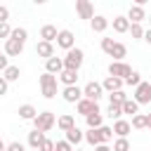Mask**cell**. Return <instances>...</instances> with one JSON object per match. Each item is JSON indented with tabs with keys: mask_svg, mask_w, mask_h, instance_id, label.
I'll return each instance as SVG.
<instances>
[{
	"mask_svg": "<svg viewBox=\"0 0 151 151\" xmlns=\"http://www.w3.org/2000/svg\"><path fill=\"white\" fill-rule=\"evenodd\" d=\"M38 83H40V92H42V97L45 99H54L57 97V90H59V80H57V76L54 73H42L40 78H38Z\"/></svg>",
	"mask_w": 151,
	"mask_h": 151,
	"instance_id": "6da1fadb",
	"label": "cell"
},
{
	"mask_svg": "<svg viewBox=\"0 0 151 151\" xmlns=\"http://www.w3.org/2000/svg\"><path fill=\"white\" fill-rule=\"evenodd\" d=\"M61 59H64V68L80 71V66L85 61V52L80 47H71V50H66V57H61Z\"/></svg>",
	"mask_w": 151,
	"mask_h": 151,
	"instance_id": "7a4b0ae2",
	"label": "cell"
},
{
	"mask_svg": "<svg viewBox=\"0 0 151 151\" xmlns=\"http://www.w3.org/2000/svg\"><path fill=\"white\" fill-rule=\"evenodd\" d=\"M54 125H57V116H54L52 111H40V113H35V118H33V127L40 130V132H50Z\"/></svg>",
	"mask_w": 151,
	"mask_h": 151,
	"instance_id": "3957f363",
	"label": "cell"
},
{
	"mask_svg": "<svg viewBox=\"0 0 151 151\" xmlns=\"http://www.w3.org/2000/svg\"><path fill=\"white\" fill-rule=\"evenodd\" d=\"M132 99L142 106V104H151V83H139L137 87H134V94H132Z\"/></svg>",
	"mask_w": 151,
	"mask_h": 151,
	"instance_id": "277c9868",
	"label": "cell"
},
{
	"mask_svg": "<svg viewBox=\"0 0 151 151\" xmlns=\"http://www.w3.org/2000/svg\"><path fill=\"white\" fill-rule=\"evenodd\" d=\"M83 97H87V99H92V101H99V99L104 97V87H101V83L90 80V83L83 87Z\"/></svg>",
	"mask_w": 151,
	"mask_h": 151,
	"instance_id": "5b68a950",
	"label": "cell"
},
{
	"mask_svg": "<svg viewBox=\"0 0 151 151\" xmlns=\"http://www.w3.org/2000/svg\"><path fill=\"white\" fill-rule=\"evenodd\" d=\"M57 47H61V50H71V47H76V35H73V31H68V28H64V31H59L57 33Z\"/></svg>",
	"mask_w": 151,
	"mask_h": 151,
	"instance_id": "8992f818",
	"label": "cell"
},
{
	"mask_svg": "<svg viewBox=\"0 0 151 151\" xmlns=\"http://www.w3.org/2000/svg\"><path fill=\"white\" fill-rule=\"evenodd\" d=\"M132 73V66L130 64H125V61H111L109 64V76H116V78H127Z\"/></svg>",
	"mask_w": 151,
	"mask_h": 151,
	"instance_id": "52a82bcc",
	"label": "cell"
},
{
	"mask_svg": "<svg viewBox=\"0 0 151 151\" xmlns=\"http://www.w3.org/2000/svg\"><path fill=\"white\" fill-rule=\"evenodd\" d=\"M76 14H78V19L90 21V19L94 17V7H92V2H90V0H76Z\"/></svg>",
	"mask_w": 151,
	"mask_h": 151,
	"instance_id": "ba28073f",
	"label": "cell"
},
{
	"mask_svg": "<svg viewBox=\"0 0 151 151\" xmlns=\"http://www.w3.org/2000/svg\"><path fill=\"white\" fill-rule=\"evenodd\" d=\"M61 97H64V101H68V104H76L78 99H83V87H78V85H64V90H61Z\"/></svg>",
	"mask_w": 151,
	"mask_h": 151,
	"instance_id": "9c48e42d",
	"label": "cell"
},
{
	"mask_svg": "<svg viewBox=\"0 0 151 151\" xmlns=\"http://www.w3.org/2000/svg\"><path fill=\"white\" fill-rule=\"evenodd\" d=\"M125 17L130 19V24H142V21L146 19V9H144L142 5H130V9H127Z\"/></svg>",
	"mask_w": 151,
	"mask_h": 151,
	"instance_id": "30bf717a",
	"label": "cell"
},
{
	"mask_svg": "<svg viewBox=\"0 0 151 151\" xmlns=\"http://www.w3.org/2000/svg\"><path fill=\"white\" fill-rule=\"evenodd\" d=\"M94 109H99V104L92 101V99H87V97H83V99L76 101V111H78L80 116H87V113H92Z\"/></svg>",
	"mask_w": 151,
	"mask_h": 151,
	"instance_id": "8fae6325",
	"label": "cell"
},
{
	"mask_svg": "<svg viewBox=\"0 0 151 151\" xmlns=\"http://www.w3.org/2000/svg\"><path fill=\"white\" fill-rule=\"evenodd\" d=\"M21 52H24V42H19L14 38H7L5 40V54L7 57H19Z\"/></svg>",
	"mask_w": 151,
	"mask_h": 151,
	"instance_id": "7c38bea8",
	"label": "cell"
},
{
	"mask_svg": "<svg viewBox=\"0 0 151 151\" xmlns=\"http://www.w3.org/2000/svg\"><path fill=\"white\" fill-rule=\"evenodd\" d=\"M61 68H64V59H61V57H54V54H52L50 59H45V71H47V73L59 76Z\"/></svg>",
	"mask_w": 151,
	"mask_h": 151,
	"instance_id": "4fadbf2b",
	"label": "cell"
},
{
	"mask_svg": "<svg viewBox=\"0 0 151 151\" xmlns=\"http://www.w3.org/2000/svg\"><path fill=\"white\" fill-rule=\"evenodd\" d=\"M57 80L61 85H78V71L73 68H61V73L57 76Z\"/></svg>",
	"mask_w": 151,
	"mask_h": 151,
	"instance_id": "5bb4252c",
	"label": "cell"
},
{
	"mask_svg": "<svg viewBox=\"0 0 151 151\" xmlns=\"http://www.w3.org/2000/svg\"><path fill=\"white\" fill-rule=\"evenodd\" d=\"M130 132H132V125H130V120H123V118L113 120V134H116V137H127Z\"/></svg>",
	"mask_w": 151,
	"mask_h": 151,
	"instance_id": "9a60e30c",
	"label": "cell"
},
{
	"mask_svg": "<svg viewBox=\"0 0 151 151\" xmlns=\"http://www.w3.org/2000/svg\"><path fill=\"white\" fill-rule=\"evenodd\" d=\"M83 139H85V132H83L78 125H73L71 130H66V142H68L71 146H78Z\"/></svg>",
	"mask_w": 151,
	"mask_h": 151,
	"instance_id": "2e32d148",
	"label": "cell"
},
{
	"mask_svg": "<svg viewBox=\"0 0 151 151\" xmlns=\"http://www.w3.org/2000/svg\"><path fill=\"white\" fill-rule=\"evenodd\" d=\"M35 54H38V57H42V59H50V57L54 54V42L40 40V42L35 45Z\"/></svg>",
	"mask_w": 151,
	"mask_h": 151,
	"instance_id": "e0dca14e",
	"label": "cell"
},
{
	"mask_svg": "<svg viewBox=\"0 0 151 151\" xmlns=\"http://www.w3.org/2000/svg\"><path fill=\"white\" fill-rule=\"evenodd\" d=\"M123 78H116V76H106L104 78V83H101V87H104V92H113V90H123Z\"/></svg>",
	"mask_w": 151,
	"mask_h": 151,
	"instance_id": "ac0fdd59",
	"label": "cell"
},
{
	"mask_svg": "<svg viewBox=\"0 0 151 151\" xmlns=\"http://www.w3.org/2000/svg\"><path fill=\"white\" fill-rule=\"evenodd\" d=\"M90 26H92V31H94V33H104V31L109 28V19H106V17H101V14H94V17L90 19Z\"/></svg>",
	"mask_w": 151,
	"mask_h": 151,
	"instance_id": "d6986e66",
	"label": "cell"
},
{
	"mask_svg": "<svg viewBox=\"0 0 151 151\" xmlns=\"http://www.w3.org/2000/svg\"><path fill=\"white\" fill-rule=\"evenodd\" d=\"M85 123H87V127H101V125H104L101 109H94L92 113H87V116H85Z\"/></svg>",
	"mask_w": 151,
	"mask_h": 151,
	"instance_id": "ffe728a7",
	"label": "cell"
},
{
	"mask_svg": "<svg viewBox=\"0 0 151 151\" xmlns=\"http://www.w3.org/2000/svg\"><path fill=\"white\" fill-rule=\"evenodd\" d=\"M85 142H87L90 146L104 144V139H101V132H99V127H87V132H85Z\"/></svg>",
	"mask_w": 151,
	"mask_h": 151,
	"instance_id": "44dd1931",
	"label": "cell"
},
{
	"mask_svg": "<svg viewBox=\"0 0 151 151\" xmlns=\"http://www.w3.org/2000/svg\"><path fill=\"white\" fill-rule=\"evenodd\" d=\"M109 57H113V61H123V59L127 57V47H125L123 42H118V40H116V42H113V47H111V54H109Z\"/></svg>",
	"mask_w": 151,
	"mask_h": 151,
	"instance_id": "7402d4cb",
	"label": "cell"
},
{
	"mask_svg": "<svg viewBox=\"0 0 151 151\" xmlns=\"http://www.w3.org/2000/svg\"><path fill=\"white\" fill-rule=\"evenodd\" d=\"M17 113H19V118H21V120H33V118H35V113H38V109H35L33 104H21Z\"/></svg>",
	"mask_w": 151,
	"mask_h": 151,
	"instance_id": "603a6c76",
	"label": "cell"
},
{
	"mask_svg": "<svg viewBox=\"0 0 151 151\" xmlns=\"http://www.w3.org/2000/svg\"><path fill=\"white\" fill-rule=\"evenodd\" d=\"M57 33H59V31H57V26H52V24H45V26L40 28V38L47 40V42H54V40H57Z\"/></svg>",
	"mask_w": 151,
	"mask_h": 151,
	"instance_id": "cb8c5ba5",
	"label": "cell"
},
{
	"mask_svg": "<svg viewBox=\"0 0 151 151\" xmlns=\"http://www.w3.org/2000/svg\"><path fill=\"white\" fill-rule=\"evenodd\" d=\"M76 125V118L71 116V113H64V116H59L57 118V127L61 130V132H66V130H71Z\"/></svg>",
	"mask_w": 151,
	"mask_h": 151,
	"instance_id": "d4e9b609",
	"label": "cell"
},
{
	"mask_svg": "<svg viewBox=\"0 0 151 151\" xmlns=\"http://www.w3.org/2000/svg\"><path fill=\"white\" fill-rule=\"evenodd\" d=\"M19 76H21V68H19V66H12V64L2 71V78H5L7 83H17V80H19Z\"/></svg>",
	"mask_w": 151,
	"mask_h": 151,
	"instance_id": "484cf974",
	"label": "cell"
},
{
	"mask_svg": "<svg viewBox=\"0 0 151 151\" xmlns=\"http://www.w3.org/2000/svg\"><path fill=\"white\" fill-rule=\"evenodd\" d=\"M42 139H45V132H40V130L33 127V132H28V146H31L33 151H38V146H40Z\"/></svg>",
	"mask_w": 151,
	"mask_h": 151,
	"instance_id": "4316f807",
	"label": "cell"
},
{
	"mask_svg": "<svg viewBox=\"0 0 151 151\" xmlns=\"http://www.w3.org/2000/svg\"><path fill=\"white\" fill-rule=\"evenodd\" d=\"M127 28H130L127 17H113V31L116 33H127Z\"/></svg>",
	"mask_w": 151,
	"mask_h": 151,
	"instance_id": "83f0119b",
	"label": "cell"
},
{
	"mask_svg": "<svg viewBox=\"0 0 151 151\" xmlns=\"http://www.w3.org/2000/svg\"><path fill=\"white\" fill-rule=\"evenodd\" d=\"M120 109H123V113H127V116H134V113H139V104L134 101V99H125L123 104H120Z\"/></svg>",
	"mask_w": 151,
	"mask_h": 151,
	"instance_id": "f1b7e54d",
	"label": "cell"
},
{
	"mask_svg": "<svg viewBox=\"0 0 151 151\" xmlns=\"http://www.w3.org/2000/svg\"><path fill=\"white\" fill-rule=\"evenodd\" d=\"M9 38H14V40H19V42H24V45H26V40H28V31H26L24 26H17V28H12Z\"/></svg>",
	"mask_w": 151,
	"mask_h": 151,
	"instance_id": "f546056e",
	"label": "cell"
},
{
	"mask_svg": "<svg viewBox=\"0 0 151 151\" xmlns=\"http://www.w3.org/2000/svg\"><path fill=\"white\" fill-rule=\"evenodd\" d=\"M130 125H132V130H144V127H146V116H144V113H134Z\"/></svg>",
	"mask_w": 151,
	"mask_h": 151,
	"instance_id": "4dcf8cb0",
	"label": "cell"
},
{
	"mask_svg": "<svg viewBox=\"0 0 151 151\" xmlns=\"http://www.w3.org/2000/svg\"><path fill=\"white\" fill-rule=\"evenodd\" d=\"M127 33L132 35V40H142V38H144V28H142V24H130Z\"/></svg>",
	"mask_w": 151,
	"mask_h": 151,
	"instance_id": "1f68e13d",
	"label": "cell"
},
{
	"mask_svg": "<svg viewBox=\"0 0 151 151\" xmlns=\"http://www.w3.org/2000/svg\"><path fill=\"white\" fill-rule=\"evenodd\" d=\"M111 151H130V139L127 137H118L113 142V149Z\"/></svg>",
	"mask_w": 151,
	"mask_h": 151,
	"instance_id": "d6a6232c",
	"label": "cell"
},
{
	"mask_svg": "<svg viewBox=\"0 0 151 151\" xmlns=\"http://www.w3.org/2000/svg\"><path fill=\"white\" fill-rule=\"evenodd\" d=\"M109 99H111V104H123L127 99V94L123 90H113V92H109Z\"/></svg>",
	"mask_w": 151,
	"mask_h": 151,
	"instance_id": "836d02e7",
	"label": "cell"
},
{
	"mask_svg": "<svg viewBox=\"0 0 151 151\" xmlns=\"http://www.w3.org/2000/svg\"><path fill=\"white\" fill-rule=\"evenodd\" d=\"M106 116H109V118H113V120H118V118L123 116V109H120V104H109V109H106Z\"/></svg>",
	"mask_w": 151,
	"mask_h": 151,
	"instance_id": "e575fe53",
	"label": "cell"
},
{
	"mask_svg": "<svg viewBox=\"0 0 151 151\" xmlns=\"http://www.w3.org/2000/svg\"><path fill=\"white\" fill-rule=\"evenodd\" d=\"M123 83H125V85H132V87H137V85L142 83V73H139V71H132V73H130V76H127Z\"/></svg>",
	"mask_w": 151,
	"mask_h": 151,
	"instance_id": "d590c367",
	"label": "cell"
},
{
	"mask_svg": "<svg viewBox=\"0 0 151 151\" xmlns=\"http://www.w3.org/2000/svg\"><path fill=\"white\" fill-rule=\"evenodd\" d=\"M99 132H101V139H104V144H109V142L113 139V127H109V125H101V127H99Z\"/></svg>",
	"mask_w": 151,
	"mask_h": 151,
	"instance_id": "8d00e7d4",
	"label": "cell"
},
{
	"mask_svg": "<svg viewBox=\"0 0 151 151\" xmlns=\"http://www.w3.org/2000/svg\"><path fill=\"white\" fill-rule=\"evenodd\" d=\"M113 38H101V52L104 54H111V47H113Z\"/></svg>",
	"mask_w": 151,
	"mask_h": 151,
	"instance_id": "74e56055",
	"label": "cell"
},
{
	"mask_svg": "<svg viewBox=\"0 0 151 151\" xmlns=\"http://www.w3.org/2000/svg\"><path fill=\"white\" fill-rule=\"evenodd\" d=\"M9 33H12V26H9V21H0V38H9Z\"/></svg>",
	"mask_w": 151,
	"mask_h": 151,
	"instance_id": "f35d334b",
	"label": "cell"
},
{
	"mask_svg": "<svg viewBox=\"0 0 151 151\" xmlns=\"http://www.w3.org/2000/svg\"><path fill=\"white\" fill-rule=\"evenodd\" d=\"M54 151H73V146L66 139H61V142H54Z\"/></svg>",
	"mask_w": 151,
	"mask_h": 151,
	"instance_id": "ab89813d",
	"label": "cell"
},
{
	"mask_svg": "<svg viewBox=\"0 0 151 151\" xmlns=\"http://www.w3.org/2000/svg\"><path fill=\"white\" fill-rule=\"evenodd\" d=\"M38 151H54V142L45 137V139L40 142V146H38Z\"/></svg>",
	"mask_w": 151,
	"mask_h": 151,
	"instance_id": "60d3db41",
	"label": "cell"
},
{
	"mask_svg": "<svg viewBox=\"0 0 151 151\" xmlns=\"http://www.w3.org/2000/svg\"><path fill=\"white\" fill-rule=\"evenodd\" d=\"M5 151H26V149H24L21 142H9V144L5 146Z\"/></svg>",
	"mask_w": 151,
	"mask_h": 151,
	"instance_id": "b9f144b4",
	"label": "cell"
},
{
	"mask_svg": "<svg viewBox=\"0 0 151 151\" xmlns=\"http://www.w3.org/2000/svg\"><path fill=\"white\" fill-rule=\"evenodd\" d=\"M7 90H9V83L0 76V97H5V94H7Z\"/></svg>",
	"mask_w": 151,
	"mask_h": 151,
	"instance_id": "7bdbcfd3",
	"label": "cell"
},
{
	"mask_svg": "<svg viewBox=\"0 0 151 151\" xmlns=\"http://www.w3.org/2000/svg\"><path fill=\"white\" fill-rule=\"evenodd\" d=\"M7 66H9V57H7L5 52H2V54H0V71H5Z\"/></svg>",
	"mask_w": 151,
	"mask_h": 151,
	"instance_id": "ee69618b",
	"label": "cell"
},
{
	"mask_svg": "<svg viewBox=\"0 0 151 151\" xmlns=\"http://www.w3.org/2000/svg\"><path fill=\"white\" fill-rule=\"evenodd\" d=\"M7 19H9V9L5 5H0V21H7Z\"/></svg>",
	"mask_w": 151,
	"mask_h": 151,
	"instance_id": "f6af8a7d",
	"label": "cell"
},
{
	"mask_svg": "<svg viewBox=\"0 0 151 151\" xmlns=\"http://www.w3.org/2000/svg\"><path fill=\"white\" fill-rule=\"evenodd\" d=\"M94 151H111V146H109V144H97Z\"/></svg>",
	"mask_w": 151,
	"mask_h": 151,
	"instance_id": "bcb514c9",
	"label": "cell"
},
{
	"mask_svg": "<svg viewBox=\"0 0 151 151\" xmlns=\"http://www.w3.org/2000/svg\"><path fill=\"white\" fill-rule=\"evenodd\" d=\"M142 40H146V42L151 45V28H149V31H144V38H142Z\"/></svg>",
	"mask_w": 151,
	"mask_h": 151,
	"instance_id": "7dc6e473",
	"label": "cell"
},
{
	"mask_svg": "<svg viewBox=\"0 0 151 151\" xmlns=\"http://www.w3.org/2000/svg\"><path fill=\"white\" fill-rule=\"evenodd\" d=\"M132 2H134V5H142V7H144V5L149 2V0H132Z\"/></svg>",
	"mask_w": 151,
	"mask_h": 151,
	"instance_id": "c3c4849f",
	"label": "cell"
},
{
	"mask_svg": "<svg viewBox=\"0 0 151 151\" xmlns=\"http://www.w3.org/2000/svg\"><path fill=\"white\" fill-rule=\"evenodd\" d=\"M146 127H151V113L146 116Z\"/></svg>",
	"mask_w": 151,
	"mask_h": 151,
	"instance_id": "681fc988",
	"label": "cell"
},
{
	"mask_svg": "<svg viewBox=\"0 0 151 151\" xmlns=\"http://www.w3.org/2000/svg\"><path fill=\"white\" fill-rule=\"evenodd\" d=\"M5 146H7V144H5L2 139H0V151H5Z\"/></svg>",
	"mask_w": 151,
	"mask_h": 151,
	"instance_id": "f907efd6",
	"label": "cell"
},
{
	"mask_svg": "<svg viewBox=\"0 0 151 151\" xmlns=\"http://www.w3.org/2000/svg\"><path fill=\"white\" fill-rule=\"evenodd\" d=\"M33 2H35V5H45L47 0H33Z\"/></svg>",
	"mask_w": 151,
	"mask_h": 151,
	"instance_id": "816d5d0a",
	"label": "cell"
},
{
	"mask_svg": "<svg viewBox=\"0 0 151 151\" xmlns=\"http://www.w3.org/2000/svg\"><path fill=\"white\" fill-rule=\"evenodd\" d=\"M73 151H83V149H73Z\"/></svg>",
	"mask_w": 151,
	"mask_h": 151,
	"instance_id": "f5cc1de1",
	"label": "cell"
},
{
	"mask_svg": "<svg viewBox=\"0 0 151 151\" xmlns=\"http://www.w3.org/2000/svg\"><path fill=\"white\" fill-rule=\"evenodd\" d=\"M146 19H149V24H151V17H146Z\"/></svg>",
	"mask_w": 151,
	"mask_h": 151,
	"instance_id": "db71d44e",
	"label": "cell"
},
{
	"mask_svg": "<svg viewBox=\"0 0 151 151\" xmlns=\"http://www.w3.org/2000/svg\"><path fill=\"white\" fill-rule=\"evenodd\" d=\"M149 2H151V0H149Z\"/></svg>",
	"mask_w": 151,
	"mask_h": 151,
	"instance_id": "11a10c76",
	"label": "cell"
}]
</instances>
